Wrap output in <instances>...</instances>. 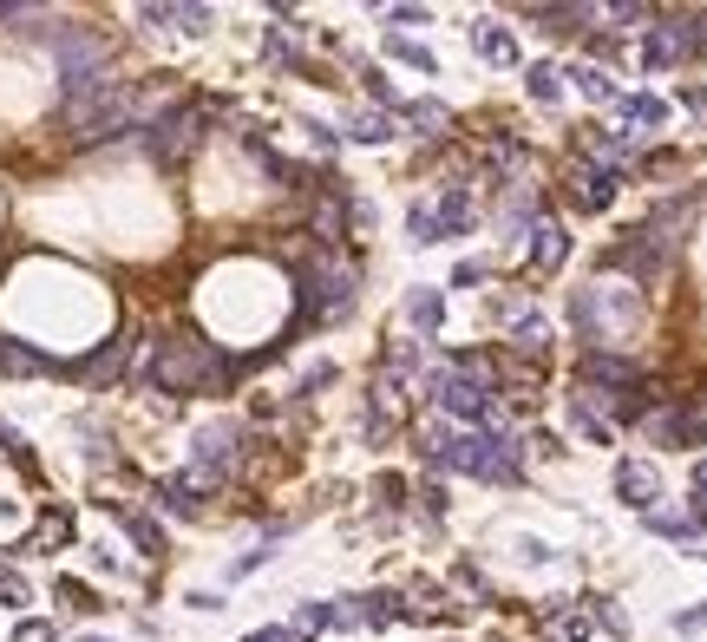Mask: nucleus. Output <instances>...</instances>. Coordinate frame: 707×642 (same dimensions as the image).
Listing matches in <instances>:
<instances>
[{
    "label": "nucleus",
    "instance_id": "aec40b11",
    "mask_svg": "<svg viewBox=\"0 0 707 642\" xmlns=\"http://www.w3.org/2000/svg\"><path fill=\"white\" fill-rule=\"evenodd\" d=\"M695 499H707V459L695 466Z\"/></svg>",
    "mask_w": 707,
    "mask_h": 642
},
{
    "label": "nucleus",
    "instance_id": "f03ea898",
    "mask_svg": "<svg viewBox=\"0 0 707 642\" xmlns=\"http://www.w3.org/2000/svg\"><path fill=\"white\" fill-rule=\"evenodd\" d=\"M197 125H204V112H191V105L164 112V119L151 125V151H157V157H177V151H191V144H197Z\"/></svg>",
    "mask_w": 707,
    "mask_h": 642
},
{
    "label": "nucleus",
    "instance_id": "f3484780",
    "mask_svg": "<svg viewBox=\"0 0 707 642\" xmlns=\"http://www.w3.org/2000/svg\"><path fill=\"white\" fill-rule=\"evenodd\" d=\"M164 505H171V511H197V492L177 479V486H164Z\"/></svg>",
    "mask_w": 707,
    "mask_h": 642
},
{
    "label": "nucleus",
    "instance_id": "f8f14e48",
    "mask_svg": "<svg viewBox=\"0 0 707 642\" xmlns=\"http://www.w3.org/2000/svg\"><path fill=\"white\" fill-rule=\"evenodd\" d=\"M570 79H576V85H583L590 99H616V79H609V72H603V67H576V72H570Z\"/></svg>",
    "mask_w": 707,
    "mask_h": 642
},
{
    "label": "nucleus",
    "instance_id": "6ab92c4d",
    "mask_svg": "<svg viewBox=\"0 0 707 642\" xmlns=\"http://www.w3.org/2000/svg\"><path fill=\"white\" fill-rule=\"evenodd\" d=\"M249 642H295V630H256Z\"/></svg>",
    "mask_w": 707,
    "mask_h": 642
},
{
    "label": "nucleus",
    "instance_id": "dca6fc26",
    "mask_svg": "<svg viewBox=\"0 0 707 642\" xmlns=\"http://www.w3.org/2000/svg\"><path fill=\"white\" fill-rule=\"evenodd\" d=\"M125 531L139 538V544L151 551V558H157V524H151V518H139V511H125Z\"/></svg>",
    "mask_w": 707,
    "mask_h": 642
},
{
    "label": "nucleus",
    "instance_id": "0eeeda50",
    "mask_svg": "<svg viewBox=\"0 0 707 642\" xmlns=\"http://www.w3.org/2000/svg\"><path fill=\"white\" fill-rule=\"evenodd\" d=\"M531 236H537V243H531V263H544V269H551V263H564L570 236L557 230V223H531Z\"/></svg>",
    "mask_w": 707,
    "mask_h": 642
},
{
    "label": "nucleus",
    "instance_id": "f257e3e1",
    "mask_svg": "<svg viewBox=\"0 0 707 642\" xmlns=\"http://www.w3.org/2000/svg\"><path fill=\"white\" fill-rule=\"evenodd\" d=\"M432 394H439V407H445V414H459V420H492V387H485V380H472V374H459V380L445 374Z\"/></svg>",
    "mask_w": 707,
    "mask_h": 642
},
{
    "label": "nucleus",
    "instance_id": "423d86ee",
    "mask_svg": "<svg viewBox=\"0 0 707 642\" xmlns=\"http://www.w3.org/2000/svg\"><path fill=\"white\" fill-rule=\"evenodd\" d=\"M229 452H236V427H211L204 439H197V466H204V472H223Z\"/></svg>",
    "mask_w": 707,
    "mask_h": 642
},
{
    "label": "nucleus",
    "instance_id": "7ed1b4c3",
    "mask_svg": "<svg viewBox=\"0 0 707 642\" xmlns=\"http://www.w3.org/2000/svg\"><path fill=\"white\" fill-rule=\"evenodd\" d=\"M688 53H695V20H668V27H655L648 47H642L648 67H675V60H688Z\"/></svg>",
    "mask_w": 707,
    "mask_h": 642
},
{
    "label": "nucleus",
    "instance_id": "9b49d317",
    "mask_svg": "<svg viewBox=\"0 0 707 642\" xmlns=\"http://www.w3.org/2000/svg\"><path fill=\"white\" fill-rule=\"evenodd\" d=\"M524 79H531V99H537V105H557V99H564V72L557 67H531Z\"/></svg>",
    "mask_w": 707,
    "mask_h": 642
},
{
    "label": "nucleus",
    "instance_id": "1a4fd4ad",
    "mask_svg": "<svg viewBox=\"0 0 707 642\" xmlns=\"http://www.w3.org/2000/svg\"><path fill=\"white\" fill-rule=\"evenodd\" d=\"M407 322H413V328H439V322H445L439 288H413V295H407Z\"/></svg>",
    "mask_w": 707,
    "mask_h": 642
},
{
    "label": "nucleus",
    "instance_id": "6e6552de",
    "mask_svg": "<svg viewBox=\"0 0 707 642\" xmlns=\"http://www.w3.org/2000/svg\"><path fill=\"white\" fill-rule=\"evenodd\" d=\"M583 380H616V387H629V380H636V360H616V355H583Z\"/></svg>",
    "mask_w": 707,
    "mask_h": 642
},
{
    "label": "nucleus",
    "instance_id": "4468645a",
    "mask_svg": "<svg viewBox=\"0 0 707 642\" xmlns=\"http://www.w3.org/2000/svg\"><path fill=\"white\" fill-rule=\"evenodd\" d=\"M616 105H623L636 125H662V119H668V105H662V99H616Z\"/></svg>",
    "mask_w": 707,
    "mask_h": 642
},
{
    "label": "nucleus",
    "instance_id": "2eb2a0df",
    "mask_svg": "<svg viewBox=\"0 0 707 642\" xmlns=\"http://www.w3.org/2000/svg\"><path fill=\"white\" fill-rule=\"evenodd\" d=\"M387 53H393V60H407V67H420V72H432V53H426L420 40H400V33H393V40H387Z\"/></svg>",
    "mask_w": 707,
    "mask_h": 642
},
{
    "label": "nucleus",
    "instance_id": "9d476101",
    "mask_svg": "<svg viewBox=\"0 0 707 642\" xmlns=\"http://www.w3.org/2000/svg\"><path fill=\"white\" fill-rule=\"evenodd\" d=\"M348 139L387 144V139H393V119H387V112H354V119H348Z\"/></svg>",
    "mask_w": 707,
    "mask_h": 642
},
{
    "label": "nucleus",
    "instance_id": "ddd939ff",
    "mask_svg": "<svg viewBox=\"0 0 707 642\" xmlns=\"http://www.w3.org/2000/svg\"><path fill=\"white\" fill-rule=\"evenodd\" d=\"M400 119H407V125H420V132H432V125H445V105H432V99H413V105H400Z\"/></svg>",
    "mask_w": 707,
    "mask_h": 642
},
{
    "label": "nucleus",
    "instance_id": "39448f33",
    "mask_svg": "<svg viewBox=\"0 0 707 642\" xmlns=\"http://www.w3.org/2000/svg\"><path fill=\"white\" fill-rule=\"evenodd\" d=\"M472 47H479L492 67H518V40H511L504 27H492V20H485V27H472Z\"/></svg>",
    "mask_w": 707,
    "mask_h": 642
},
{
    "label": "nucleus",
    "instance_id": "20e7f679",
    "mask_svg": "<svg viewBox=\"0 0 707 642\" xmlns=\"http://www.w3.org/2000/svg\"><path fill=\"white\" fill-rule=\"evenodd\" d=\"M616 492L636 505V511H655V499H662V479H655V466L623 459V466H616Z\"/></svg>",
    "mask_w": 707,
    "mask_h": 642
},
{
    "label": "nucleus",
    "instance_id": "a211bd4d",
    "mask_svg": "<svg viewBox=\"0 0 707 642\" xmlns=\"http://www.w3.org/2000/svg\"><path fill=\"white\" fill-rule=\"evenodd\" d=\"M675 630H688V636H695V630H707V603H701V610H682V616H675Z\"/></svg>",
    "mask_w": 707,
    "mask_h": 642
}]
</instances>
